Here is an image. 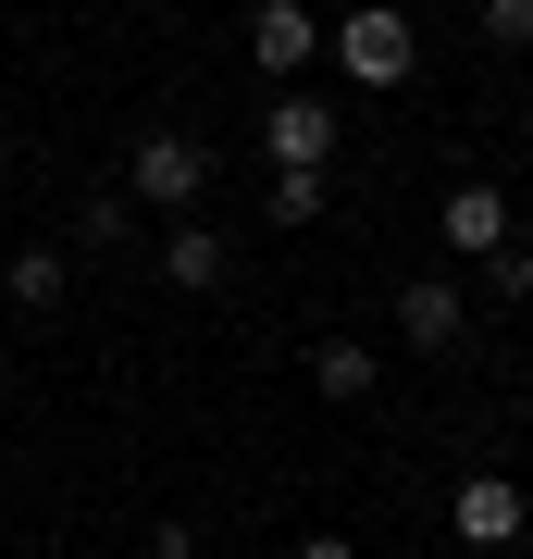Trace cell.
<instances>
[{"instance_id":"cell-13","label":"cell","mask_w":533,"mask_h":559,"mask_svg":"<svg viewBox=\"0 0 533 559\" xmlns=\"http://www.w3.org/2000/svg\"><path fill=\"white\" fill-rule=\"evenodd\" d=\"M472 25H484L496 50H533V0H472Z\"/></svg>"},{"instance_id":"cell-10","label":"cell","mask_w":533,"mask_h":559,"mask_svg":"<svg viewBox=\"0 0 533 559\" xmlns=\"http://www.w3.org/2000/svg\"><path fill=\"white\" fill-rule=\"evenodd\" d=\"M137 237V187H87L75 200V249H124Z\"/></svg>"},{"instance_id":"cell-9","label":"cell","mask_w":533,"mask_h":559,"mask_svg":"<svg viewBox=\"0 0 533 559\" xmlns=\"http://www.w3.org/2000/svg\"><path fill=\"white\" fill-rule=\"evenodd\" d=\"M311 385H323V399L348 411V399H373V385H385V360L360 348V336H323V348H311Z\"/></svg>"},{"instance_id":"cell-6","label":"cell","mask_w":533,"mask_h":559,"mask_svg":"<svg viewBox=\"0 0 533 559\" xmlns=\"http://www.w3.org/2000/svg\"><path fill=\"white\" fill-rule=\"evenodd\" d=\"M459 323H472V299H459L447 274H410V286H397V336H410V348H459Z\"/></svg>"},{"instance_id":"cell-7","label":"cell","mask_w":533,"mask_h":559,"mask_svg":"<svg viewBox=\"0 0 533 559\" xmlns=\"http://www.w3.org/2000/svg\"><path fill=\"white\" fill-rule=\"evenodd\" d=\"M435 224H447V249H459V261L509 249V187H447V212H435Z\"/></svg>"},{"instance_id":"cell-3","label":"cell","mask_w":533,"mask_h":559,"mask_svg":"<svg viewBox=\"0 0 533 559\" xmlns=\"http://www.w3.org/2000/svg\"><path fill=\"white\" fill-rule=\"evenodd\" d=\"M261 150H274V175H336V100L286 87V100L261 112Z\"/></svg>"},{"instance_id":"cell-16","label":"cell","mask_w":533,"mask_h":559,"mask_svg":"<svg viewBox=\"0 0 533 559\" xmlns=\"http://www.w3.org/2000/svg\"><path fill=\"white\" fill-rule=\"evenodd\" d=\"M521 311H533V286H521Z\"/></svg>"},{"instance_id":"cell-4","label":"cell","mask_w":533,"mask_h":559,"mask_svg":"<svg viewBox=\"0 0 533 559\" xmlns=\"http://www.w3.org/2000/svg\"><path fill=\"white\" fill-rule=\"evenodd\" d=\"M249 62L261 75H311L323 62V13L311 0H249Z\"/></svg>"},{"instance_id":"cell-17","label":"cell","mask_w":533,"mask_h":559,"mask_svg":"<svg viewBox=\"0 0 533 559\" xmlns=\"http://www.w3.org/2000/svg\"><path fill=\"white\" fill-rule=\"evenodd\" d=\"M0 200H13V187H0Z\"/></svg>"},{"instance_id":"cell-14","label":"cell","mask_w":533,"mask_h":559,"mask_svg":"<svg viewBox=\"0 0 533 559\" xmlns=\"http://www.w3.org/2000/svg\"><path fill=\"white\" fill-rule=\"evenodd\" d=\"M484 286H496V299H521V286H533V249L509 237V249H484Z\"/></svg>"},{"instance_id":"cell-2","label":"cell","mask_w":533,"mask_h":559,"mask_svg":"<svg viewBox=\"0 0 533 559\" xmlns=\"http://www.w3.org/2000/svg\"><path fill=\"white\" fill-rule=\"evenodd\" d=\"M124 187H137V212H198V187H211V150H198L186 124H149L137 162H124Z\"/></svg>"},{"instance_id":"cell-12","label":"cell","mask_w":533,"mask_h":559,"mask_svg":"<svg viewBox=\"0 0 533 559\" xmlns=\"http://www.w3.org/2000/svg\"><path fill=\"white\" fill-rule=\"evenodd\" d=\"M323 200H336V175H274V187H261L274 224H323Z\"/></svg>"},{"instance_id":"cell-5","label":"cell","mask_w":533,"mask_h":559,"mask_svg":"<svg viewBox=\"0 0 533 559\" xmlns=\"http://www.w3.org/2000/svg\"><path fill=\"white\" fill-rule=\"evenodd\" d=\"M447 522H459V547H509L521 522H533V498H521L509 473H472V485L447 498Z\"/></svg>"},{"instance_id":"cell-11","label":"cell","mask_w":533,"mask_h":559,"mask_svg":"<svg viewBox=\"0 0 533 559\" xmlns=\"http://www.w3.org/2000/svg\"><path fill=\"white\" fill-rule=\"evenodd\" d=\"M161 286H223V237L211 224H174L161 237Z\"/></svg>"},{"instance_id":"cell-15","label":"cell","mask_w":533,"mask_h":559,"mask_svg":"<svg viewBox=\"0 0 533 559\" xmlns=\"http://www.w3.org/2000/svg\"><path fill=\"white\" fill-rule=\"evenodd\" d=\"M286 559H360V547H348V535H298Z\"/></svg>"},{"instance_id":"cell-8","label":"cell","mask_w":533,"mask_h":559,"mask_svg":"<svg viewBox=\"0 0 533 559\" xmlns=\"http://www.w3.org/2000/svg\"><path fill=\"white\" fill-rule=\"evenodd\" d=\"M0 299H13V311H62V299H75V261H62V249H13V261H0Z\"/></svg>"},{"instance_id":"cell-1","label":"cell","mask_w":533,"mask_h":559,"mask_svg":"<svg viewBox=\"0 0 533 559\" xmlns=\"http://www.w3.org/2000/svg\"><path fill=\"white\" fill-rule=\"evenodd\" d=\"M323 50H336V75H348V87H410V62H422V25L397 13V0H348V13L323 25Z\"/></svg>"}]
</instances>
